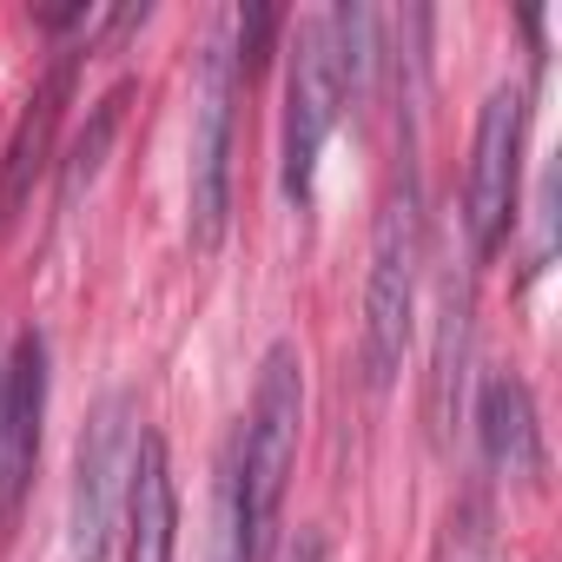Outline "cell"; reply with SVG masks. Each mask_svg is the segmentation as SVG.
<instances>
[{"instance_id": "5b68a950", "label": "cell", "mask_w": 562, "mask_h": 562, "mask_svg": "<svg viewBox=\"0 0 562 562\" xmlns=\"http://www.w3.org/2000/svg\"><path fill=\"white\" fill-rule=\"evenodd\" d=\"M516 186H522V93L496 87L483 100L476 139H470V172H463V238L470 258H496L509 218H516Z\"/></svg>"}, {"instance_id": "7c38bea8", "label": "cell", "mask_w": 562, "mask_h": 562, "mask_svg": "<svg viewBox=\"0 0 562 562\" xmlns=\"http://www.w3.org/2000/svg\"><path fill=\"white\" fill-rule=\"evenodd\" d=\"M212 562H258L251 516H245V483H238V437L225 443L218 483H212Z\"/></svg>"}, {"instance_id": "5bb4252c", "label": "cell", "mask_w": 562, "mask_h": 562, "mask_svg": "<svg viewBox=\"0 0 562 562\" xmlns=\"http://www.w3.org/2000/svg\"><path fill=\"white\" fill-rule=\"evenodd\" d=\"M292 562H325V542H318V536H299V549H292Z\"/></svg>"}, {"instance_id": "8fae6325", "label": "cell", "mask_w": 562, "mask_h": 562, "mask_svg": "<svg viewBox=\"0 0 562 562\" xmlns=\"http://www.w3.org/2000/svg\"><path fill=\"white\" fill-rule=\"evenodd\" d=\"M126 100H133V87L120 80L100 106H93V120H87V133L74 139V159H67V172H60V212H74L80 205V192L100 179V166H106V146H113V133H120V120H126Z\"/></svg>"}, {"instance_id": "52a82bcc", "label": "cell", "mask_w": 562, "mask_h": 562, "mask_svg": "<svg viewBox=\"0 0 562 562\" xmlns=\"http://www.w3.org/2000/svg\"><path fill=\"white\" fill-rule=\"evenodd\" d=\"M41 417H47V338L21 331L0 364V542L14 536L34 457H41Z\"/></svg>"}, {"instance_id": "277c9868", "label": "cell", "mask_w": 562, "mask_h": 562, "mask_svg": "<svg viewBox=\"0 0 562 562\" xmlns=\"http://www.w3.org/2000/svg\"><path fill=\"white\" fill-rule=\"evenodd\" d=\"M232 106H238V67L225 47V27L199 54L192 87V159H186V232L192 251H218L225 212H232Z\"/></svg>"}, {"instance_id": "8992f818", "label": "cell", "mask_w": 562, "mask_h": 562, "mask_svg": "<svg viewBox=\"0 0 562 562\" xmlns=\"http://www.w3.org/2000/svg\"><path fill=\"white\" fill-rule=\"evenodd\" d=\"M345 113V80H338V54H331V27L325 14L299 27V47H292V74H285V199L305 205L312 186H318V153L331 139Z\"/></svg>"}, {"instance_id": "7a4b0ae2", "label": "cell", "mask_w": 562, "mask_h": 562, "mask_svg": "<svg viewBox=\"0 0 562 562\" xmlns=\"http://www.w3.org/2000/svg\"><path fill=\"white\" fill-rule=\"evenodd\" d=\"M299 424H305V364L292 345H271L258 364V391H251V417L238 430V483H245V516H251V542L258 562L271 549L278 509H285L292 470H299Z\"/></svg>"}, {"instance_id": "3957f363", "label": "cell", "mask_w": 562, "mask_h": 562, "mask_svg": "<svg viewBox=\"0 0 562 562\" xmlns=\"http://www.w3.org/2000/svg\"><path fill=\"white\" fill-rule=\"evenodd\" d=\"M133 397L106 391L74 443V496H67V562H106L133 476Z\"/></svg>"}, {"instance_id": "ba28073f", "label": "cell", "mask_w": 562, "mask_h": 562, "mask_svg": "<svg viewBox=\"0 0 562 562\" xmlns=\"http://www.w3.org/2000/svg\"><path fill=\"white\" fill-rule=\"evenodd\" d=\"M172 555H179L172 457H166V437L146 430L133 443V476H126V562H172Z\"/></svg>"}, {"instance_id": "30bf717a", "label": "cell", "mask_w": 562, "mask_h": 562, "mask_svg": "<svg viewBox=\"0 0 562 562\" xmlns=\"http://www.w3.org/2000/svg\"><path fill=\"white\" fill-rule=\"evenodd\" d=\"M476 430H483V457L496 463V476H516V483L542 476V424H536V404H529L522 378H490L483 384Z\"/></svg>"}, {"instance_id": "9c48e42d", "label": "cell", "mask_w": 562, "mask_h": 562, "mask_svg": "<svg viewBox=\"0 0 562 562\" xmlns=\"http://www.w3.org/2000/svg\"><path fill=\"white\" fill-rule=\"evenodd\" d=\"M67 93H74V54H60V60L47 67L34 106H27V120H21V133H14V146H8V166H0V225L21 218L34 179L47 172V153H54V126H60Z\"/></svg>"}, {"instance_id": "4fadbf2b", "label": "cell", "mask_w": 562, "mask_h": 562, "mask_svg": "<svg viewBox=\"0 0 562 562\" xmlns=\"http://www.w3.org/2000/svg\"><path fill=\"white\" fill-rule=\"evenodd\" d=\"M225 27H232V41H225V47H232V67H238V80H251V74L265 67V54H271V34L285 27V14L265 8V0H245Z\"/></svg>"}, {"instance_id": "6da1fadb", "label": "cell", "mask_w": 562, "mask_h": 562, "mask_svg": "<svg viewBox=\"0 0 562 562\" xmlns=\"http://www.w3.org/2000/svg\"><path fill=\"white\" fill-rule=\"evenodd\" d=\"M417 285H424V192L417 172L391 186L378 232H371V271H364V378L371 391H391L417 331Z\"/></svg>"}]
</instances>
